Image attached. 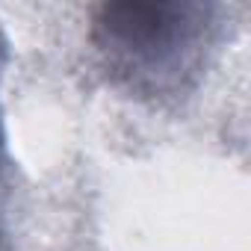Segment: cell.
Here are the masks:
<instances>
[{
  "mask_svg": "<svg viewBox=\"0 0 251 251\" xmlns=\"http://www.w3.org/2000/svg\"><path fill=\"white\" fill-rule=\"evenodd\" d=\"M213 27V6L180 0H112L92 15V39L109 68L166 86L186 74Z\"/></svg>",
  "mask_w": 251,
  "mask_h": 251,
  "instance_id": "1",
  "label": "cell"
},
{
  "mask_svg": "<svg viewBox=\"0 0 251 251\" xmlns=\"http://www.w3.org/2000/svg\"><path fill=\"white\" fill-rule=\"evenodd\" d=\"M0 251H9V242H6V236L0 233Z\"/></svg>",
  "mask_w": 251,
  "mask_h": 251,
  "instance_id": "2",
  "label": "cell"
}]
</instances>
